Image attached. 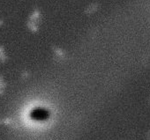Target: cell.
<instances>
[{"instance_id": "cell-1", "label": "cell", "mask_w": 150, "mask_h": 140, "mask_svg": "<svg viewBox=\"0 0 150 140\" xmlns=\"http://www.w3.org/2000/svg\"><path fill=\"white\" fill-rule=\"evenodd\" d=\"M4 23V21H3V20L2 19H0V26H1L2 24Z\"/></svg>"}]
</instances>
